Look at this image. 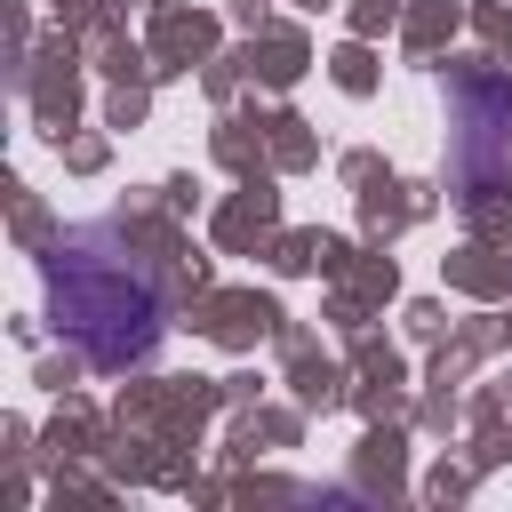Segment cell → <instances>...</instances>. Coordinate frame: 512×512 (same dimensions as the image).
I'll list each match as a JSON object with an SVG mask.
<instances>
[{"label": "cell", "instance_id": "1", "mask_svg": "<svg viewBox=\"0 0 512 512\" xmlns=\"http://www.w3.org/2000/svg\"><path fill=\"white\" fill-rule=\"evenodd\" d=\"M56 304H64V328L88 344V360H104V320H120V312H136L144 328L160 320L152 280H144L136 264H112V280L96 288V280H88V248H56Z\"/></svg>", "mask_w": 512, "mask_h": 512}]
</instances>
